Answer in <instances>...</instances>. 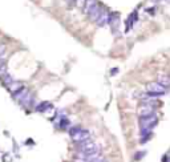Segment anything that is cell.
<instances>
[{"label": "cell", "instance_id": "2", "mask_svg": "<svg viewBox=\"0 0 170 162\" xmlns=\"http://www.w3.org/2000/svg\"><path fill=\"white\" fill-rule=\"evenodd\" d=\"M148 92L149 93H154V94H158V96H162L167 92V88L162 87L160 82H150L148 84Z\"/></svg>", "mask_w": 170, "mask_h": 162}, {"label": "cell", "instance_id": "6", "mask_svg": "<svg viewBox=\"0 0 170 162\" xmlns=\"http://www.w3.org/2000/svg\"><path fill=\"white\" fill-rule=\"evenodd\" d=\"M97 4H98L97 0H86V1L84 3V6H82V11H84L85 13H88L89 11H91L93 7L97 6Z\"/></svg>", "mask_w": 170, "mask_h": 162}, {"label": "cell", "instance_id": "13", "mask_svg": "<svg viewBox=\"0 0 170 162\" xmlns=\"http://www.w3.org/2000/svg\"><path fill=\"white\" fill-rule=\"evenodd\" d=\"M142 156H145V153H144V152H141V153H137V154H135V159H137V161H138V159L141 158Z\"/></svg>", "mask_w": 170, "mask_h": 162}, {"label": "cell", "instance_id": "7", "mask_svg": "<svg viewBox=\"0 0 170 162\" xmlns=\"http://www.w3.org/2000/svg\"><path fill=\"white\" fill-rule=\"evenodd\" d=\"M7 88H8V91L13 94V93H16L17 91H20V89H21L23 84H21V82H19V81H13V82H11V84L8 85Z\"/></svg>", "mask_w": 170, "mask_h": 162}, {"label": "cell", "instance_id": "5", "mask_svg": "<svg viewBox=\"0 0 170 162\" xmlns=\"http://www.w3.org/2000/svg\"><path fill=\"white\" fill-rule=\"evenodd\" d=\"M138 113H140V116L141 117H148V116H153L154 114V106H151V105H144L140 108V110H138Z\"/></svg>", "mask_w": 170, "mask_h": 162}, {"label": "cell", "instance_id": "1", "mask_svg": "<svg viewBox=\"0 0 170 162\" xmlns=\"http://www.w3.org/2000/svg\"><path fill=\"white\" fill-rule=\"evenodd\" d=\"M69 133H70L72 140L75 141L77 145H80V143L85 142V141L91 140V133H89L88 130H85V129L80 128V126H75L73 129H70Z\"/></svg>", "mask_w": 170, "mask_h": 162}, {"label": "cell", "instance_id": "4", "mask_svg": "<svg viewBox=\"0 0 170 162\" xmlns=\"http://www.w3.org/2000/svg\"><path fill=\"white\" fill-rule=\"evenodd\" d=\"M109 19H110V15L109 12H108L106 10L102 11V13L100 15V17L97 19V21H96V24L98 25V27H104V25L109 24Z\"/></svg>", "mask_w": 170, "mask_h": 162}, {"label": "cell", "instance_id": "10", "mask_svg": "<svg viewBox=\"0 0 170 162\" xmlns=\"http://www.w3.org/2000/svg\"><path fill=\"white\" fill-rule=\"evenodd\" d=\"M36 109H37V112H47L48 109H50V104L49 102H41Z\"/></svg>", "mask_w": 170, "mask_h": 162}, {"label": "cell", "instance_id": "8", "mask_svg": "<svg viewBox=\"0 0 170 162\" xmlns=\"http://www.w3.org/2000/svg\"><path fill=\"white\" fill-rule=\"evenodd\" d=\"M157 82H160L162 87H165V88H167V87H170V76H160L158 77V81Z\"/></svg>", "mask_w": 170, "mask_h": 162}, {"label": "cell", "instance_id": "14", "mask_svg": "<svg viewBox=\"0 0 170 162\" xmlns=\"http://www.w3.org/2000/svg\"><path fill=\"white\" fill-rule=\"evenodd\" d=\"M155 1H167V3H170V0H155Z\"/></svg>", "mask_w": 170, "mask_h": 162}, {"label": "cell", "instance_id": "9", "mask_svg": "<svg viewBox=\"0 0 170 162\" xmlns=\"http://www.w3.org/2000/svg\"><path fill=\"white\" fill-rule=\"evenodd\" d=\"M7 75V65H6V61L0 59V78L3 76Z\"/></svg>", "mask_w": 170, "mask_h": 162}, {"label": "cell", "instance_id": "11", "mask_svg": "<svg viewBox=\"0 0 170 162\" xmlns=\"http://www.w3.org/2000/svg\"><path fill=\"white\" fill-rule=\"evenodd\" d=\"M1 81L4 82V85H6V87H8V85H10L11 82H13L15 80H13V77H12V76H10L8 73H7L6 76H3V77H1Z\"/></svg>", "mask_w": 170, "mask_h": 162}, {"label": "cell", "instance_id": "12", "mask_svg": "<svg viewBox=\"0 0 170 162\" xmlns=\"http://www.w3.org/2000/svg\"><path fill=\"white\" fill-rule=\"evenodd\" d=\"M0 59L6 60V47L3 44H0Z\"/></svg>", "mask_w": 170, "mask_h": 162}, {"label": "cell", "instance_id": "3", "mask_svg": "<svg viewBox=\"0 0 170 162\" xmlns=\"http://www.w3.org/2000/svg\"><path fill=\"white\" fill-rule=\"evenodd\" d=\"M102 11H104V8H102L101 6H98V4H97V6L93 7V8H92V10L89 11V12L86 13V15H88V17L92 20V21L96 23V21H97V19L100 17V15L102 13Z\"/></svg>", "mask_w": 170, "mask_h": 162}]
</instances>
